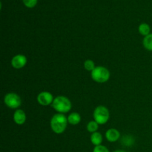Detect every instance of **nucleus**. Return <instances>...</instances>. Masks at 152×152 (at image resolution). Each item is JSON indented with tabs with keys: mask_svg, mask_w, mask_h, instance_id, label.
Returning a JSON list of instances; mask_svg holds the SVG:
<instances>
[{
	"mask_svg": "<svg viewBox=\"0 0 152 152\" xmlns=\"http://www.w3.org/2000/svg\"><path fill=\"white\" fill-rule=\"evenodd\" d=\"M37 102L39 104L42 106H48L49 105H52L53 102V95L51 93L48 91H42L40 92L38 95H37Z\"/></svg>",
	"mask_w": 152,
	"mask_h": 152,
	"instance_id": "6",
	"label": "nucleus"
},
{
	"mask_svg": "<svg viewBox=\"0 0 152 152\" xmlns=\"http://www.w3.org/2000/svg\"><path fill=\"white\" fill-rule=\"evenodd\" d=\"M4 102L8 108L17 109L22 105V99L17 94L8 93L4 96Z\"/></svg>",
	"mask_w": 152,
	"mask_h": 152,
	"instance_id": "5",
	"label": "nucleus"
},
{
	"mask_svg": "<svg viewBox=\"0 0 152 152\" xmlns=\"http://www.w3.org/2000/svg\"><path fill=\"white\" fill-rule=\"evenodd\" d=\"M51 105L55 111L60 114L69 112L72 108L71 100L65 96H58L55 97Z\"/></svg>",
	"mask_w": 152,
	"mask_h": 152,
	"instance_id": "2",
	"label": "nucleus"
},
{
	"mask_svg": "<svg viewBox=\"0 0 152 152\" xmlns=\"http://www.w3.org/2000/svg\"><path fill=\"white\" fill-rule=\"evenodd\" d=\"M94 119L99 125H104L108 121L110 113L108 108L104 105H99L94 111Z\"/></svg>",
	"mask_w": 152,
	"mask_h": 152,
	"instance_id": "4",
	"label": "nucleus"
},
{
	"mask_svg": "<svg viewBox=\"0 0 152 152\" xmlns=\"http://www.w3.org/2000/svg\"><path fill=\"white\" fill-rule=\"evenodd\" d=\"M84 68L86 71L91 72L96 68V66H95V63L93 60H91V59H87L84 62Z\"/></svg>",
	"mask_w": 152,
	"mask_h": 152,
	"instance_id": "15",
	"label": "nucleus"
},
{
	"mask_svg": "<svg viewBox=\"0 0 152 152\" xmlns=\"http://www.w3.org/2000/svg\"><path fill=\"white\" fill-rule=\"evenodd\" d=\"M142 44L146 50L152 51V34H148L146 37H144Z\"/></svg>",
	"mask_w": 152,
	"mask_h": 152,
	"instance_id": "13",
	"label": "nucleus"
},
{
	"mask_svg": "<svg viewBox=\"0 0 152 152\" xmlns=\"http://www.w3.org/2000/svg\"><path fill=\"white\" fill-rule=\"evenodd\" d=\"M68 122L73 126L78 125L81 122V116L77 112H73L68 117Z\"/></svg>",
	"mask_w": 152,
	"mask_h": 152,
	"instance_id": "10",
	"label": "nucleus"
},
{
	"mask_svg": "<svg viewBox=\"0 0 152 152\" xmlns=\"http://www.w3.org/2000/svg\"><path fill=\"white\" fill-rule=\"evenodd\" d=\"M138 31H139V33L142 36H144V37H146L148 34H150V31H151V28H150L149 25L147 23H142L140 25L139 28H138Z\"/></svg>",
	"mask_w": 152,
	"mask_h": 152,
	"instance_id": "12",
	"label": "nucleus"
},
{
	"mask_svg": "<svg viewBox=\"0 0 152 152\" xmlns=\"http://www.w3.org/2000/svg\"><path fill=\"white\" fill-rule=\"evenodd\" d=\"M110 71L108 68L103 66H96L91 71V77L94 81L98 83H104L110 78Z\"/></svg>",
	"mask_w": 152,
	"mask_h": 152,
	"instance_id": "3",
	"label": "nucleus"
},
{
	"mask_svg": "<svg viewBox=\"0 0 152 152\" xmlns=\"http://www.w3.org/2000/svg\"><path fill=\"white\" fill-rule=\"evenodd\" d=\"M22 1L24 4L29 8L35 7L36 4H37V0H22Z\"/></svg>",
	"mask_w": 152,
	"mask_h": 152,
	"instance_id": "16",
	"label": "nucleus"
},
{
	"mask_svg": "<svg viewBox=\"0 0 152 152\" xmlns=\"http://www.w3.org/2000/svg\"><path fill=\"white\" fill-rule=\"evenodd\" d=\"M68 117H66L64 114H54L50 120V128L55 134H62L66 129L68 126Z\"/></svg>",
	"mask_w": 152,
	"mask_h": 152,
	"instance_id": "1",
	"label": "nucleus"
},
{
	"mask_svg": "<svg viewBox=\"0 0 152 152\" xmlns=\"http://www.w3.org/2000/svg\"><path fill=\"white\" fill-rule=\"evenodd\" d=\"M114 152H126V151H123V150H117V151H114Z\"/></svg>",
	"mask_w": 152,
	"mask_h": 152,
	"instance_id": "18",
	"label": "nucleus"
},
{
	"mask_svg": "<svg viewBox=\"0 0 152 152\" xmlns=\"http://www.w3.org/2000/svg\"><path fill=\"white\" fill-rule=\"evenodd\" d=\"M105 137L110 142H117L120 137V133L117 129H109L105 132Z\"/></svg>",
	"mask_w": 152,
	"mask_h": 152,
	"instance_id": "8",
	"label": "nucleus"
},
{
	"mask_svg": "<svg viewBox=\"0 0 152 152\" xmlns=\"http://www.w3.org/2000/svg\"><path fill=\"white\" fill-rule=\"evenodd\" d=\"M98 129H99V124L96 123L95 120L93 121H90L87 125V130L88 132H90V133L93 134L94 132H97Z\"/></svg>",
	"mask_w": 152,
	"mask_h": 152,
	"instance_id": "14",
	"label": "nucleus"
},
{
	"mask_svg": "<svg viewBox=\"0 0 152 152\" xmlns=\"http://www.w3.org/2000/svg\"><path fill=\"white\" fill-rule=\"evenodd\" d=\"M93 152H109V150H108L105 145H99L94 147Z\"/></svg>",
	"mask_w": 152,
	"mask_h": 152,
	"instance_id": "17",
	"label": "nucleus"
},
{
	"mask_svg": "<svg viewBox=\"0 0 152 152\" xmlns=\"http://www.w3.org/2000/svg\"><path fill=\"white\" fill-rule=\"evenodd\" d=\"M13 121L16 124L22 126L26 121V114L22 109H17L13 114Z\"/></svg>",
	"mask_w": 152,
	"mask_h": 152,
	"instance_id": "9",
	"label": "nucleus"
},
{
	"mask_svg": "<svg viewBox=\"0 0 152 152\" xmlns=\"http://www.w3.org/2000/svg\"><path fill=\"white\" fill-rule=\"evenodd\" d=\"M91 142L93 145H94L95 146H97V145H101L102 142V136L99 132H96L94 133L91 134Z\"/></svg>",
	"mask_w": 152,
	"mask_h": 152,
	"instance_id": "11",
	"label": "nucleus"
},
{
	"mask_svg": "<svg viewBox=\"0 0 152 152\" xmlns=\"http://www.w3.org/2000/svg\"><path fill=\"white\" fill-rule=\"evenodd\" d=\"M28 62L27 57L23 54H17L11 59V65L15 69H21L26 65Z\"/></svg>",
	"mask_w": 152,
	"mask_h": 152,
	"instance_id": "7",
	"label": "nucleus"
}]
</instances>
